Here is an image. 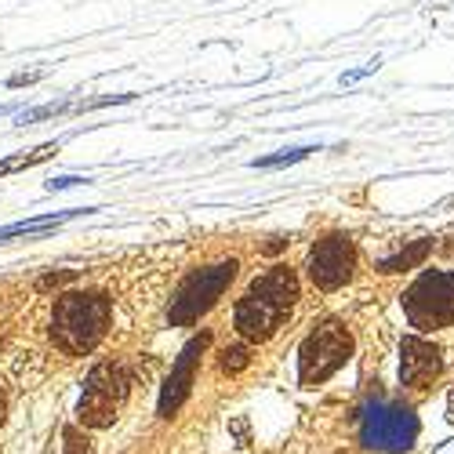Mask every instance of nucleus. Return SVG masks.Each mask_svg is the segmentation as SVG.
Here are the masks:
<instances>
[{
  "label": "nucleus",
  "mask_w": 454,
  "mask_h": 454,
  "mask_svg": "<svg viewBox=\"0 0 454 454\" xmlns=\"http://www.w3.org/2000/svg\"><path fill=\"white\" fill-rule=\"evenodd\" d=\"M298 306V277L287 266H270L251 280L233 309V327L244 342H270Z\"/></svg>",
  "instance_id": "nucleus-1"
},
{
  "label": "nucleus",
  "mask_w": 454,
  "mask_h": 454,
  "mask_svg": "<svg viewBox=\"0 0 454 454\" xmlns=\"http://www.w3.org/2000/svg\"><path fill=\"white\" fill-rule=\"evenodd\" d=\"M109 320L113 306L102 291H66L51 313V342L66 356H84L106 338Z\"/></svg>",
  "instance_id": "nucleus-2"
},
{
  "label": "nucleus",
  "mask_w": 454,
  "mask_h": 454,
  "mask_svg": "<svg viewBox=\"0 0 454 454\" xmlns=\"http://www.w3.org/2000/svg\"><path fill=\"white\" fill-rule=\"evenodd\" d=\"M419 414L393 400H371L360 411V443L378 454H403L419 440Z\"/></svg>",
  "instance_id": "nucleus-3"
},
{
  "label": "nucleus",
  "mask_w": 454,
  "mask_h": 454,
  "mask_svg": "<svg viewBox=\"0 0 454 454\" xmlns=\"http://www.w3.org/2000/svg\"><path fill=\"white\" fill-rule=\"evenodd\" d=\"M237 262H215V266H204V270H193L175 291L171 306H168V324L171 327H189L197 324L215 301L225 294V287H230L237 280Z\"/></svg>",
  "instance_id": "nucleus-4"
},
{
  "label": "nucleus",
  "mask_w": 454,
  "mask_h": 454,
  "mask_svg": "<svg viewBox=\"0 0 454 454\" xmlns=\"http://www.w3.org/2000/svg\"><path fill=\"white\" fill-rule=\"evenodd\" d=\"M128 396H131V374L121 364H98L84 378L77 419L88 429H109L113 422H117V414L124 411Z\"/></svg>",
  "instance_id": "nucleus-5"
},
{
  "label": "nucleus",
  "mask_w": 454,
  "mask_h": 454,
  "mask_svg": "<svg viewBox=\"0 0 454 454\" xmlns=\"http://www.w3.org/2000/svg\"><path fill=\"white\" fill-rule=\"evenodd\" d=\"M349 356H353V334L338 320H324L306 334V342L298 349V382L320 386L334 371H342Z\"/></svg>",
  "instance_id": "nucleus-6"
},
{
  "label": "nucleus",
  "mask_w": 454,
  "mask_h": 454,
  "mask_svg": "<svg viewBox=\"0 0 454 454\" xmlns=\"http://www.w3.org/2000/svg\"><path fill=\"white\" fill-rule=\"evenodd\" d=\"M403 317L419 331H440L454 324V273L450 270H426L414 280L403 298Z\"/></svg>",
  "instance_id": "nucleus-7"
},
{
  "label": "nucleus",
  "mask_w": 454,
  "mask_h": 454,
  "mask_svg": "<svg viewBox=\"0 0 454 454\" xmlns=\"http://www.w3.org/2000/svg\"><path fill=\"white\" fill-rule=\"evenodd\" d=\"M356 273V247L346 233H331L313 244L309 251V280L320 291H338L346 287Z\"/></svg>",
  "instance_id": "nucleus-8"
},
{
  "label": "nucleus",
  "mask_w": 454,
  "mask_h": 454,
  "mask_svg": "<svg viewBox=\"0 0 454 454\" xmlns=\"http://www.w3.org/2000/svg\"><path fill=\"white\" fill-rule=\"evenodd\" d=\"M211 346V334H197V338H189L185 349L178 353V364L171 367L168 374V382L160 389V400H157V414L160 419H175L178 407L189 400V393H193V382H197V364L204 356V349Z\"/></svg>",
  "instance_id": "nucleus-9"
},
{
  "label": "nucleus",
  "mask_w": 454,
  "mask_h": 454,
  "mask_svg": "<svg viewBox=\"0 0 454 454\" xmlns=\"http://www.w3.org/2000/svg\"><path fill=\"white\" fill-rule=\"evenodd\" d=\"M443 374V349L411 334L400 342V382L407 389H429Z\"/></svg>",
  "instance_id": "nucleus-10"
},
{
  "label": "nucleus",
  "mask_w": 454,
  "mask_h": 454,
  "mask_svg": "<svg viewBox=\"0 0 454 454\" xmlns=\"http://www.w3.org/2000/svg\"><path fill=\"white\" fill-rule=\"evenodd\" d=\"M95 207H84V211H62V215H41V218H26V222H15V225H0V244H8L15 237H44V233H55L62 222L77 218V215H91Z\"/></svg>",
  "instance_id": "nucleus-11"
},
{
  "label": "nucleus",
  "mask_w": 454,
  "mask_h": 454,
  "mask_svg": "<svg viewBox=\"0 0 454 454\" xmlns=\"http://www.w3.org/2000/svg\"><path fill=\"white\" fill-rule=\"evenodd\" d=\"M429 251H433V240H414V244H407L403 251H396V254H389V258H382L378 262V273L382 277H393V273H407V270H419L422 262L429 258Z\"/></svg>",
  "instance_id": "nucleus-12"
},
{
  "label": "nucleus",
  "mask_w": 454,
  "mask_h": 454,
  "mask_svg": "<svg viewBox=\"0 0 454 454\" xmlns=\"http://www.w3.org/2000/svg\"><path fill=\"white\" fill-rule=\"evenodd\" d=\"M59 153V142H44V145H36L29 149V153H15V157H4L0 160V178L4 175H15V171H26V168H36V164H44Z\"/></svg>",
  "instance_id": "nucleus-13"
},
{
  "label": "nucleus",
  "mask_w": 454,
  "mask_h": 454,
  "mask_svg": "<svg viewBox=\"0 0 454 454\" xmlns=\"http://www.w3.org/2000/svg\"><path fill=\"white\" fill-rule=\"evenodd\" d=\"M309 153H317V149H280V153H273V157H262V160H254L251 168L273 171V168H287V164H298V160H306Z\"/></svg>",
  "instance_id": "nucleus-14"
},
{
  "label": "nucleus",
  "mask_w": 454,
  "mask_h": 454,
  "mask_svg": "<svg viewBox=\"0 0 454 454\" xmlns=\"http://www.w3.org/2000/svg\"><path fill=\"white\" fill-rule=\"evenodd\" d=\"M247 364H251V349H247V346H230V349H222V360H218V367H222L225 374H240Z\"/></svg>",
  "instance_id": "nucleus-15"
},
{
  "label": "nucleus",
  "mask_w": 454,
  "mask_h": 454,
  "mask_svg": "<svg viewBox=\"0 0 454 454\" xmlns=\"http://www.w3.org/2000/svg\"><path fill=\"white\" fill-rule=\"evenodd\" d=\"M62 440H66V454H91L88 436H81L77 429H66V433H62Z\"/></svg>",
  "instance_id": "nucleus-16"
},
{
  "label": "nucleus",
  "mask_w": 454,
  "mask_h": 454,
  "mask_svg": "<svg viewBox=\"0 0 454 454\" xmlns=\"http://www.w3.org/2000/svg\"><path fill=\"white\" fill-rule=\"evenodd\" d=\"M44 81V69H26V73H15V77H8V88H26V84H36Z\"/></svg>",
  "instance_id": "nucleus-17"
},
{
  "label": "nucleus",
  "mask_w": 454,
  "mask_h": 454,
  "mask_svg": "<svg viewBox=\"0 0 454 454\" xmlns=\"http://www.w3.org/2000/svg\"><path fill=\"white\" fill-rule=\"evenodd\" d=\"M378 69V62H367L364 69H353V73H342V84H356V81H364V77H371V73Z\"/></svg>",
  "instance_id": "nucleus-18"
},
{
  "label": "nucleus",
  "mask_w": 454,
  "mask_h": 454,
  "mask_svg": "<svg viewBox=\"0 0 454 454\" xmlns=\"http://www.w3.org/2000/svg\"><path fill=\"white\" fill-rule=\"evenodd\" d=\"M81 182H88V178H51L48 189H51V193H59V189H73V185H81Z\"/></svg>",
  "instance_id": "nucleus-19"
},
{
  "label": "nucleus",
  "mask_w": 454,
  "mask_h": 454,
  "mask_svg": "<svg viewBox=\"0 0 454 454\" xmlns=\"http://www.w3.org/2000/svg\"><path fill=\"white\" fill-rule=\"evenodd\" d=\"M77 273H51V277H44L41 280V287H55V284H66V280H73Z\"/></svg>",
  "instance_id": "nucleus-20"
},
{
  "label": "nucleus",
  "mask_w": 454,
  "mask_h": 454,
  "mask_svg": "<svg viewBox=\"0 0 454 454\" xmlns=\"http://www.w3.org/2000/svg\"><path fill=\"white\" fill-rule=\"evenodd\" d=\"M4 419H8V396H4V389H0V426H4Z\"/></svg>",
  "instance_id": "nucleus-21"
},
{
  "label": "nucleus",
  "mask_w": 454,
  "mask_h": 454,
  "mask_svg": "<svg viewBox=\"0 0 454 454\" xmlns=\"http://www.w3.org/2000/svg\"><path fill=\"white\" fill-rule=\"evenodd\" d=\"M447 422L454 426V389H450V396H447Z\"/></svg>",
  "instance_id": "nucleus-22"
}]
</instances>
